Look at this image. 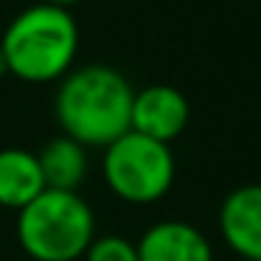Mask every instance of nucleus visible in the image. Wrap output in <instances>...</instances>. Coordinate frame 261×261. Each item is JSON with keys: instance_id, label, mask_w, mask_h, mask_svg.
<instances>
[{"instance_id": "obj_6", "label": "nucleus", "mask_w": 261, "mask_h": 261, "mask_svg": "<svg viewBox=\"0 0 261 261\" xmlns=\"http://www.w3.org/2000/svg\"><path fill=\"white\" fill-rule=\"evenodd\" d=\"M225 244L244 261H261V182L239 186L219 208Z\"/></svg>"}, {"instance_id": "obj_10", "label": "nucleus", "mask_w": 261, "mask_h": 261, "mask_svg": "<svg viewBox=\"0 0 261 261\" xmlns=\"http://www.w3.org/2000/svg\"><path fill=\"white\" fill-rule=\"evenodd\" d=\"M85 261H138V247L124 236H96Z\"/></svg>"}, {"instance_id": "obj_7", "label": "nucleus", "mask_w": 261, "mask_h": 261, "mask_svg": "<svg viewBox=\"0 0 261 261\" xmlns=\"http://www.w3.org/2000/svg\"><path fill=\"white\" fill-rule=\"evenodd\" d=\"M138 261H214V247L199 227L180 219L154 222L138 239Z\"/></svg>"}, {"instance_id": "obj_9", "label": "nucleus", "mask_w": 261, "mask_h": 261, "mask_svg": "<svg viewBox=\"0 0 261 261\" xmlns=\"http://www.w3.org/2000/svg\"><path fill=\"white\" fill-rule=\"evenodd\" d=\"M45 188L79 191L87 177V149L68 135H57L37 152Z\"/></svg>"}, {"instance_id": "obj_11", "label": "nucleus", "mask_w": 261, "mask_h": 261, "mask_svg": "<svg viewBox=\"0 0 261 261\" xmlns=\"http://www.w3.org/2000/svg\"><path fill=\"white\" fill-rule=\"evenodd\" d=\"M40 3H48V6H59V9H68V6H73V3H79V0H40Z\"/></svg>"}, {"instance_id": "obj_5", "label": "nucleus", "mask_w": 261, "mask_h": 261, "mask_svg": "<svg viewBox=\"0 0 261 261\" xmlns=\"http://www.w3.org/2000/svg\"><path fill=\"white\" fill-rule=\"evenodd\" d=\"M188 101L171 85H149L132 98L129 129L160 143H171L188 126Z\"/></svg>"}, {"instance_id": "obj_8", "label": "nucleus", "mask_w": 261, "mask_h": 261, "mask_svg": "<svg viewBox=\"0 0 261 261\" xmlns=\"http://www.w3.org/2000/svg\"><path fill=\"white\" fill-rule=\"evenodd\" d=\"M45 191L40 160L25 149H0V205L23 211Z\"/></svg>"}, {"instance_id": "obj_12", "label": "nucleus", "mask_w": 261, "mask_h": 261, "mask_svg": "<svg viewBox=\"0 0 261 261\" xmlns=\"http://www.w3.org/2000/svg\"><path fill=\"white\" fill-rule=\"evenodd\" d=\"M9 73V65H6V57H3V48H0V76Z\"/></svg>"}, {"instance_id": "obj_4", "label": "nucleus", "mask_w": 261, "mask_h": 261, "mask_svg": "<svg viewBox=\"0 0 261 261\" xmlns=\"http://www.w3.org/2000/svg\"><path fill=\"white\" fill-rule=\"evenodd\" d=\"M101 174L118 199L132 205H149L163 199L174 186L177 163L169 143L124 132L104 149Z\"/></svg>"}, {"instance_id": "obj_1", "label": "nucleus", "mask_w": 261, "mask_h": 261, "mask_svg": "<svg viewBox=\"0 0 261 261\" xmlns=\"http://www.w3.org/2000/svg\"><path fill=\"white\" fill-rule=\"evenodd\" d=\"M132 85L107 65H85L59 79L54 113L62 135L82 146L107 149L129 132L132 118Z\"/></svg>"}, {"instance_id": "obj_2", "label": "nucleus", "mask_w": 261, "mask_h": 261, "mask_svg": "<svg viewBox=\"0 0 261 261\" xmlns=\"http://www.w3.org/2000/svg\"><path fill=\"white\" fill-rule=\"evenodd\" d=\"M9 73L31 85L65 79L79 51V25L68 9L37 3L9 23L0 40Z\"/></svg>"}, {"instance_id": "obj_3", "label": "nucleus", "mask_w": 261, "mask_h": 261, "mask_svg": "<svg viewBox=\"0 0 261 261\" xmlns=\"http://www.w3.org/2000/svg\"><path fill=\"white\" fill-rule=\"evenodd\" d=\"M17 239L34 261H79L96 239V216L79 191L45 188L17 211Z\"/></svg>"}]
</instances>
